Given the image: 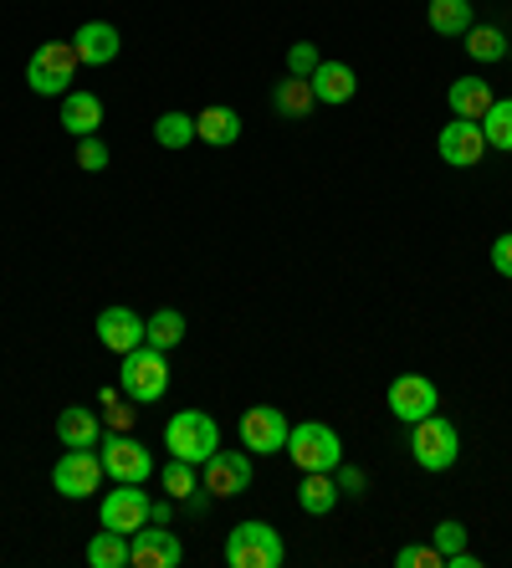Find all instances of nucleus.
Masks as SVG:
<instances>
[{
  "instance_id": "f257e3e1",
  "label": "nucleus",
  "mask_w": 512,
  "mask_h": 568,
  "mask_svg": "<svg viewBox=\"0 0 512 568\" xmlns=\"http://www.w3.org/2000/svg\"><path fill=\"white\" fill-rule=\"evenodd\" d=\"M78 47L72 41H47L37 47L27 62V88L37 98H67L72 93V82H78Z\"/></svg>"
},
{
  "instance_id": "f03ea898",
  "label": "nucleus",
  "mask_w": 512,
  "mask_h": 568,
  "mask_svg": "<svg viewBox=\"0 0 512 568\" xmlns=\"http://www.w3.org/2000/svg\"><path fill=\"white\" fill-rule=\"evenodd\" d=\"M119 384L133 405L164 399V389H170V358H164V348H154V344L129 348V354H123V369H119Z\"/></svg>"
},
{
  "instance_id": "7ed1b4c3",
  "label": "nucleus",
  "mask_w": 512,
  "mask_h": 568,
  "mask_svg": "<svg viewBox=\"0 0 512 568\" xmlns=\"http://www.w3.org/2000/svg\"><path fill=\"white\" fill-rule=\"evenodd\" d=\"M164 446H170V456H180V462L205 466L215 450H221V425L205 410H180L164 425Z\"/></svg>"
},
{
  "instance_id": "20e7f679",
  "label": "nucleus",
  "mask_w": 512,
  "mask_h": 568,
  "mask_svg": "<svg viewBox=\"0 0 512 568\" xmlns=\"http://www.w3.org/2000/svg\"><path fill=\"white\" fill-rule=\"evenodd\" d=\"M288 548L272 523H237L225 532V564L231 568H282Z\"/></svg>"
},
{
  "instance_id": "39448f33",
  "label": "nucleus",
  "mask_w": 512,
  "mask_h": 568,
  "mask_svg": "<svg viewBox=\"0 0 512 568\" xmlns=\"http://www.w3.org/2000/svg\"><path fill=\"white\" fill-rule=\"evenodd\" d=\"M410 456L421 471H451L461 456V430L446 415H425V420L410 425Z\"/></svg>"
},
{
  "instance_id": "423d86ee",
  "label": "nucleus",
  "mask_w": 512,
  "mask_h": 568,
  "mask_svg": "<svg viewBox=\"0 0 512 568\" xmlns=\"http://www.w3.org/2000/svg\"><path fill=\"white\" fill-rule=\"evenodd\" d=\"M288 456L298 471H339L343 462V440L333 425L323 420H302L288 430Z\"/></svg>"
},
{
  "instance_id": "0eeeda50",
  "label": "nucleus",
  "mask_w": 512,
  "mask_h": 568,
  "mask_svg": "<svg viewBox=\"0 0 512 568\" xmlns=\"http://www.w3.org/2000/svg\"><path fill=\"white\" fill-rule=\"evenodd\" d=\"M103 456H92V450H67L62 462L52 466V487L62 491L67 503H82L92 491L103 487Z\"/></svg>"
},
{
  "instance_id": "6e6552de",
  "label": "nucleus",
  "mask_w": 512,
  "mask_h": 568,
  "mask_svg": "<svg viewBox=\"0 0 512 568\" xmlns=\"http://www.w3.org/2000/svg\"><path fill=\"white\" fill-rule=\"evenodd\" d=\"M184 548L164 523H144V528L129 538V568H180Z\"/></svg>"
},
{
  "instance_id": "1a4fd4ad",
  "label": "nucleus",
  "mask_w": 512,
  "mask_h": 568,
  "mask_svg": "<svg viewBox=\"0 0 512 568\" xmlns=\"http://www.w3.org/2000/svg\"><path fill=\"white\" fill-rule=\"evenodd\" d=\"M149 513H154V503H149L144 491H139V481H119V491H108L103 507H98V517H103V528L129 532V538L149 523Z\"/></svg>"
},
{
  "instance_id": "9d476101",
  "label": "nucleus",
  "mask_w": 512,
  "mask_h": 568,
  "mask_svg": "<svg viewBox=\"0 0 512 568\" xmlns=\"http://www.w3.org/2000/svg\"><path fill=\"white\" fill-rule=\"evenodd\" d=\"M435 405H441V389H435L425 374H400V379L390 384V415L394 420H425V415H435Z\"/></svg>"
},
{
  "instance_id": "9b49d317",
  "label": "nucleus",
  "mask_w": 512,
  "mask_h": 568,
  "mask_svg": "<svg viewBox=\"0 0 512 568\" xmlns=\"http://www.w3.org/2000/svg\"><path fill=\"white\" fill-rule=\"evenodd\" d=\"M103 471L113 476V481H139L144 487L149 476H154V456H149V446H139V440L129 436V430H113V440L103 446Z\"/></svg>"
},
{
  "instance_id": "f8f14e48",
  "label": "nucleus",
  "mask_w": 512,
  "mask_h": 568,
  "mask_svg": "<svg viewBox=\"0 0 512 568\" xmlns=\"http://www.w3.org/2000/svg\"><path fill=\"white\" fill-rule=\"evenodd\" d=\"M435 149H441V159H446L451 170H472L486 154V133L476 119H451L446 129H441V139H435Z\"/></svg>"
},
{
  "instance_id": "ddd939ff",
  "label": "nucleus",
  "mask_w": 512,
  "mask_h": 568,
  "mask_svg": "<svg viewBox=\"0 0 512 568\" xmlns=\"http://www.w3.org/2000/svg\"><path fill=\"white\" fill-rule=\"evenodd\" d=\"M288 430L292 425L282 420V410H272V405H251V410L241 415V446L257 450V456L288 450Z\"/></svg>"
},
{
  "instance_id": "4468645a",
  "label": "nucleus",
  "mask_w": 512,
  "mask_h": 568,
  "mask_svg": "<svg viewBox=\"0 0 512 568\" xmlns=\"http://www.w3.org/2000/svg\"><path fill=\"white\" fill-rule=\"evenodd\" d=\"M92 328H98V344H103L108 354H119V358L129 354V348L144 344V317L133 313V307H103Z\"/></svg>"
},
{
  "instance_id": "2eb2a0df",
  "label": "nucleus",
  "mask_w": 512,
  "mask_h": 568,
  "mask_svg": "<svg viewBox=\"0 0 512 568\" xmlns=\"http://www.w3.org/2000/svg\"><path fill=\"white\" fill-rule=\"evenodd\" d=\"M72 47H78L82 67H108V62H119L123 37L113 21H82V27L72 31Z\"/></svg>"
},
{
  "instance_id": "dca6fc26",
  "label": "nucleus",
  "mask_w": 512,
  "mask_h": 568,
  "mask_svg": "<svg viewBox=\"0 0 512 568\" xmlns=\"http://www.w3.org/2000/svg\"><path fill=\"white\" fill-rule=\"evenodd\" d=\"M251 487V456L241 450H215L205 462V491L211 497H241Z\"/></svg>"
},
{
  "instance_id": "f3484780",
  "label": "nucleus",
  "mask_w": 512,
  "mask_h": 568,
  "mask_svg": "<svg viewBox=\"0 0 512 568\" xmlns=\"http://www.w3.org/2000/svg\"><path fill=\"white\" fill-rule=\"evenodd\" d=\"M308 82H313V98H318V103H329V108L349 103V98L359 93V78H354V67H349V62H318Z\"/></svg>"
},
{
  "instance_id": "a211bd4d",
  "label": "nucleus",
  "mask_w": 512,
  "mask_h": 568,
  "mask_svg": "<svg viewBox=\"0 0 512 568\" xmlns=\"http://www.w3.org/2000/svg\"><path fill=\"white\" fill-rule=\"evenodd\" d=\"M98 436H103V420H98L88 405H67V410L57 415V440H62L67 450H92Z\"/></svg>"
},
{
  "instance_id": "6ab92c4d",
  "label": "nucleus",
  "mask_w": 512,
  "mask_h": 568,
  "mask_svg": "<svg viewBox=\"0 0 512 568\" xmlns=\"http://www.w3.org/2000/svg\"><path fill=\"white\" fill-rule=\"evenodd\" d=\"M62 129L78 133V139L98 133V129H103V98H98V93H82V88H72V93L62 98Z\"/></svg>"
},
{
  "instance_id": "aec40b11",
  "label": "nucleus",
  "mask_w": 512,
  "mask_h": 568,
  "mask_svg": "<svg viewBox=\"0 0 512 568\" xmlns=\"http://www.w3.org/2000/svg\"><path fill=\"white\" fill-rule=\"evenodd\" d=\"M313 103H318V98H313V82H308V78H292V72H288V78L272 88L277 119H288V123H302L308 113H313Z\"/></svg>"
},
{
  "instance_id": "412c9836",
  "label": "nucleus",
  "mask_w": 512,
  "mask_h": 568,
  "mask_svg": "<svg viewBox=\"0 0 512 568\" xmlns=\"http://www.w3.org/2000/svg\"><path fill=\"white\" fill-rule=\"evenodd\" d=\"M195 139H205L211 149H231L241 139V113L237 108H205V113H195Z\"/></svg>"
},
{
  "instance_id": "4be33fe9",
  "label": "nucleus",
  "mask_w": 512,
  "mask_h": 568,
  "mask_svg": "<svg viewBox=\"0 0 512 568\" xmlns=\"http://www.w3.org/2000/svg\"><path fill=\"white\" fill-rule=\"evenodd\" d=\"M492 82L486 78H456L446 88V103H451V113H456V119H482L486 108H492Z\"/></svg>"
},
{
  "instance_id": "5701e85b",
  "label": "nucleus",
  "mask_w": 512,
  "mask_h": 568,
  "mask_svg": "<svg viewBox=\"0 0 512 568\" xmlns=\"http://www.w3.org/2000/svg\"><path fill=\"white\" fill-rule=\"evenodd\" d=\"M298 507L302 513H333L339 507V481H333V471H302V487H298Z\"/></svg>"
},
{
  "instance_id": "b1692460",
  "label": "nucleus",
  "mask_w": 512,
  "mask_h": 568,
  "mask_svg": "<svg viewBox=\"0 0 512 568\" xmlns=\"http://www.w3.org/2000/svg\"><path fill=\"white\" fill-rule=\"evenodd\" d=\"M425 21H431L435 37H456V41L476 27V21H472V0H431Z\"/></svg>"
},
{
  "instance_id": "393cba45",
  "label": "nucleus",
  "mask_w": 512,
  "mask_h": 568,
  "mask_svg": "<svg viewBox=\"0 0 512 568\" xmlns=\"http://www.w3.org/2000/svg\"><path fill=\"white\" fill-rule=\"evenodd\" d=\"M482 133H486V149H498V154H512V98H492L482 119Z\"/></svg>"
},
{
  "instance_id": "a878e982",
  "label": "nucleus",
  "mask_w": 512,
  "mask_h": 568,
  "mask_svg": "<svg viewBox=\"0 0 512 568\" xmlns=\"http://www.w3.org/2000/svg\"><path fill=\"white\" fill-rule=\"evenodd\" d=\"M88 564H92V568H129V532H113V528L92 532Z\"/></svg>"
},
{
  "instance_id": "bb28decb",
  "label": "nucleus",
  "mask_w": 512,
  "mask_h": 568,
  "mask_svg": "<svg viewBox=\"0 0 512 568\" xmlns=\"http://www.w3.org/2000/svg\"><path fill=\"white\" fill-rule=\"evenodd\" d=\"M180 338H184V317L174 313V307H159V313L144 323V344L164 348V354H170V348L180 344Z\"/></svg>"
},
{
  "instance_id": "cd10ccee",
  "label": "nucleus",
  "mask_w": 512,
  "mask_h": 568,
  "mask_svg": "<svg viewBox=\"0 0 512 568\" xmlns=\"http://www.w3.org/2000/svg\"><path fill=\"white\" fill-rule=\"evenodd\" d=\"M154 139H159V149L195 144V119H190V113H159V119H154Z\"/></svg>"
},
{
  "instance_id": "c85d7f7f",
  "label": "nucleus",
  "mask_w": 512,
  "mask_h": 568,
  "mask_svg": "<svg viewBox=\"0 0 512 568\" xmlns=\"http://www.w3.org/2000/svg\"><path fill=\"white\" fill-rule=\"evenodd\" d=\"M461 41H466V52H472L476 62H502V57H508V41H502L498 27H472Z\"/></svg>"
},
{
  "instance_id": "c756f323",
  "label": "nucleus",
  "mask_w": 512,
  "mask_h": 568,
  "mask_svg": "<svg viewBox=\"0 0 512 568\" xmlns=\"http://www.w3.org/2000/svg\"><path fill=\"white\" fill-rule=\"evenodd\" d=\"M159 481H164V491H170V503H184V497L195 491V466L180 462V456H170V466L159 471Z\"/></svg>"
},
{
  "instance_id": "7c9ffc66",
  "label": "nucleus",
  "mask_w": 512,
  "mask_h": 568,
  "mask_svg": "<svg viewBox=\"0 0 512 568\" xmlns=\"http://www.w3.org/2000/svg\"><path fill=\"white\" fill-rule=\"evenodd\" d=\"M394 564H400V568H446V558H441V548H435V542H415V548H400V554H394Z\"/></svg>"
},
{
  "instance_id": "2f4dec72",
  "label": "nucleus",
  "mask_w": 512,
  "mask_h": 568,
  "mask_svg": "<svg viewBox=\"0 0 512 568\" xmlns=\"http://www.w3.org/2000/svg\"><path fill=\"white\" fill-rule=\"evenodd\" d=\"M431 542L441 548V558H451V554H461V548H466V528H461L456 517H446V523H435Z\"/></svg>"
},
{
  "instance_id": "473e14b6",
  "label": "nucleus",
  "mask_w": 512,
  "mask_h": 568,
  "mask_svg": "<svg viewBox=\"0 0 512 568\" xmlns=\"http://www.w3.org/2000/svg\"><path fill=\"white\" fill-rule=\"evenodd\" d=\"M318 62H323V57H318L313 41H292V47H288V72H292V78H313Z\"/></svg>"
},
{
  "instance_id": "72a5a7b5",
  "label": "nucleus",
  "mask_w": 512,
  "mask_h": 568,
  "mask_svg": "<svg viewBox=\"0 0 512 568\" xmlns=\"http://www.w3.org/2000/svg\"><path fill=\"white\" fill-rule=\"evenodd\" d=\"M78 164L88 174H98V170H108V144L98 139V133H88V139H78Z\"/></svg>"
},
{
  "instance_id": "f704fd0d",
  "label": "nucleus",
  "mask_w": 512,
  "mask_h": 568,
  "mask_svg": "<svg viewBox=\"0 0 512 568\" xmlns=\"http://www.w3.org/2000/svg\"><path fill=\"white\" fill-rule=\"evenodd\" d=\"M133 415H139V410H133V399H129V395H123V399H113V405H108V425H113L119 436H123V430H129V425H133Z\"/></svg>"
},
{
  "instance_id": "c9c22d12",
  "label": "nucleus",
  "mask_w": 512,
  "mask_h": 568,
  "mask_svg": "<svg viewBox=\"0 0 512 568\" xmlns=\"http://www.w3.org/2000/svg\"><path fill=\"white\" fill-rule=\"evenodd\" d=\"M492 266H498L502 277H512V231H502V236L492 241Z\"/></svg>"
},
{
  "instance_id": "e433bc0d",
  "label": "nucleus",
  "mask_w": 512,
  "mask_h": 568,
  "mask_svg": "<svg viewBox=\"0 0 512 568\" xmlns=\"http://www.w3.org/2000/svg\"><path fill=\"white\" fill-rule=\"evenodd\" d=\"M339 487L349 491V497H364V476H359L354 466H343V462H339Z\"/></svg>"
}]
</instances>
